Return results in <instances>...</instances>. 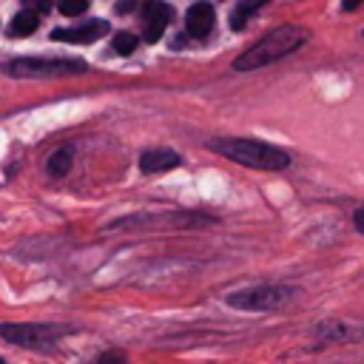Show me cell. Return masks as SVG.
Segmentation results:
<instances>
[{
	"label": "cell",
	"mask_w": 364,
	"mask_h": 364,
	"mask_svg": "<svg viewBox=\"0 0 364 364\" xmlns=\"http://www.w3.org/2000/svg\"><path fill=\"white\" fill-rule=\"evenodd\" d=\"M247 9L245 6H239L236 11H233V17H230V28H245V23H247Z\"/></svg>",
	"instance_id": "16"
},
{
	"label": "cell",
	"mask_w": 364,
	"mask_h": 364,
	"mask_svg": "<svg viewBox=\"0 0 364 364\" xmlns=\"http://www.w3.org/2000/svg\"><path fill=\"white\" fill-rule=\"evenodd\" d=\"M105 31H108V23H105V20H88V23L74 26V28H54V31H51V40H57V43H80V46H85V43L100 40Z\"/></svg>",
	"instance_id": "7"
},
{
	"label": "cell",
	"mask_w": 364,
	"mask_h": 364,
	"mask_svg": "<svg viewBox=\"0 0 364 364\" xmlns=\"http://www.w3.org/2000/svg\"><path fill=\"white\" fill-rule=\"evenodd\" d=\"M136 34H131V31H117L114 34V51L117 54H131L134 48H136Z\"/></svg>",
	"instance_id": "13"
},
{
	"label": "cell",
	"mask_w": 364,
	"mask_h": 364,
	"mask_svg": "<svg viewBox=\"0 0 364 364\" xmlns=\"http://www.w3.org/2000/svg\"><path fill=\"white\" fill-rule=\"evenodd\" d=\"M304 40H307V34H304L301 28H296V26L273 28V31L264 34L259 43H253L245 54H239L236 63H233V68H236V71H253V68H262V65L276 63V60H282L284 54L296 51Z\"/></svg>",
	"instance_id": "2"
},
{
	"label": "cell",
	"mask_w": 364,
	"mask_h": 364,
	"mask_svg": "<svg viewBox=\"0 0 364 364\" xmlns=\"http://www.w3.org/2000/svg\"><path fill=\"white\" fill-rule=\"evenodd\" d=\"M94 364H128V358L122 350H105Z\"/></svg>",
	"instance_id": "15"
},
{
	"label": "cell",
	"mask_w": 364,
	"mask_h": 364,
	"mask_svg": "<svg viewBox=\"0 0 364 364\" xmlns=\"http://www.w3.org/2000/svg\"><path fill=\"white\" fill-rule=\"evenodd\" d=\"M77 327L68 324H54V321H26V324H0V338H6L14 347H26V350H51L57 347V341L68 333H74Z\"/></svg>",
	"instance_id": "4"
},
{
	"label": "cell",
	"mask_w": 364,
	"mask_h": 364,
	"mask_svg": "<svg viewBox=\"0 0 364 364\" xmlns=\"http://www.w3.org/2000/svg\"><path fill=\"white\" fill-rule=\"evenodd\" d=\"M353 225H355V230H358V233L364 236V205L353 210Z\"/></svg>",
	"instance_id": "18"
},
{
	"label": "cell",
	"mask_w": 364,
	"mask_h": 364,
	"mask_svg": "<svg viewBox=\"0 0 364 364\" xmlns=\"http://www.w3.org/2000/svg\"><path fill=\"white\" fill-rule=\"evenodd\" d=\"M6 74L20 77V80H46V77H68V74H82L85 63L82 60H65V57H17L3 65Z\"/></svg>",
	"instance_id": "5"
},
{
	"label": "cell",
	"mask_w": 364,
	"mask_h": 364,
	"mask_svg": "<svg viewBox=\"0 0 364 364\" xmlns=\"http://www.w3.org/2000/svg\"><path fill=\"white\" fill-rule=\"evenodd\" d=\"M168 23H171V9L162 0H148L142 6V28H145L148 43H156Z\"/></svg>",
	"instance_id": "6"
},
{
	"label": "cell",
	"mask_w": 364,
	"mask_h": 364,
	"mask_svg": "<svg viewBox=\"0 0 364 364\" xmlns=\"http://www.w3.org/2000/svg\"><path fill=\"white\" fill-rule=\"evenodd\" d=\"M185 26L193 37H205L210 28H213V9L210 3H193L188 9V17H185Z\"/></svg>",
	"instance_id": "9"
},
{
	"label": "cell",
	"mask_w": 364,
	"mask_h": 364,
	"mask_svg": "<svg viewBox=\"0 0 364 364\" xmlns=\"http://www.w3.org/2000/svg\"><path fill=\"white\" fill-rule=\"evenodd\" d=\"M208 148L216 151L219 156L236 162V165L256 168V171H284V168H290V154L284 148H276V145L262 142V139L216 136V139H208Z\"/></svg>",
	"instance_id": "1"
},
{
	"label": "cell",
	"mask_w": 364,
	"mask_h": 364,
	"mask_svg": "<svg viewBox=\"0 0 364 364\" xmlns=\"http://www.w3.org/2000/svg\"><path fill=\"white\" fill-rule=\"evenodd\" d=\"M0 364H6V361H3V358H0Z\"/></svg>",
	"instance_id": "21"
},
{
	"label": "cell",
	"mask_w": 364,
	"mask_h": 364,
	"mask_svg": "<svg viewBox=\"0 0 364 364\" xmlns=\"http://www.w3.org/2000/svg\"><path fill=\"white\" fill-rule=\"evenodd\" d=\"M37 26H40V17H37L31 9H26V11H17V14L11 17L9 34H11V37H28V34H34Z\"/></svg>",
	"instance_id": "12"
},
{
	"label": "cell",
	"mask_w": 364,
	"mask_h": 364,
	"mask_svg": "<svg viewBox=\"0 0 364 364\" xmlns=\"http://www.w3.org/2000/svg\"><path fill=\"white\" fill-rule=\"evenodd\" d=\"M364 0H341V6H344V11H353V9H358Z\"/></svg>",
	"instance_id": "20"
},
{
	"label": "cell",
	"mask_w": 364,
	"mask_h": 364,
	"mask_svg": "<svg viewBox=\"0 0 364 364\" xmlns=\"http://www.w3.org/2000/svg\"><path fill=\"white\" fill-rule=\"evenodd\" d=\"M182 162V156L171 148H151L139 156V171L142 173H165L171 168H176Z\"/></svg>",
	"instance_id": "8"
},
{
	"label": "cell",
	"mask_w": 364,
	"mask_h": 364,
	"mask_svg": "<svg viewBox=\"0 0 364 364\" xmlns=\"http://www.w3.org/2000/svg\"><path fill=\"white\" fill-rule=\"evenodd\" d=\"M23 6L26 9H34V11H48L51 0H23Z\"/></svg>",
	"instance_id": "17"
},
{
	"label": "cell",
	"mask_w": 364,
	"mask_h": 364,
	"mask_svg": "<svg viewBox=\"0 0 364 364\" xmlns=\"http://www.w3.org/2000/svg\"><path fill=\"white\" fill-rule=\"evenodd\" d=\"M299 293L301 290L296 284H253V287L228 293L225 304L233 310H247V313H270V310H282L293 304Z\"/></svg>",
	"instance_id": "3"
},
{
	"label": "cell",
	"mask_w": 364,
	"mask_h": 364,
	"mask_svg": "<svg viewBox=\"0 0 364 364\" xmlns=\"http://www.w3.org/2000/svg\"><path fill=\"white\" fill-rule=\"evenodd\" d=\"M57 6H60L63 14L74 17V14H82L88 9V0H57Z\"/></svg>",
	"instance_id": "14"
},
{
	"label": "cell",
	"mask_w": 364,
	"mask_h": 364,
	"mask_svg": "<svg viewBox=\"0 0 364 364\" xmlns=\"http://www.w3.org/2000/svg\"><path fill=\"white\" fill-rule=\"evenodd\" d=\"M71 168H74V145H60V148L51 151V156L46 159V171H48L51 179L68 176Z\"/></svg>",
	"instance_id": "10"
},
{
	"label": "cell",
	"mask_w": 364,
	"mask_h": 364,
	"mask_svg": "<svg viewBox=\"0 0 364 364\" xmlns=\"http://www.w3.org/2000/svg\"><path fill=\"white\" fill-rule=\"evenodd\" d=\"M134 6H136V0H122V3L117 6V11H119V14H125V11H131Z\"/></svg>",
	"instance_id": "19"
},
{
	"label": "cell",
	"mask_w": 364,
	"mask_h": 364,
	"mask_svg": "<svg viewBox=\"0 0 364 364\" xmlns=\"http://www.w3.org/2000/svg\"><path fill=\"white\" fill-rule=\"evenodd\" d=\"M316 338L324 344V341H344V338H355V336H361V333H355L353 327H347L344 321H336V318H330V321H324V324H318L316 330Z\"/></svg>",
	"instance_id": "11"
}]
</instances>
